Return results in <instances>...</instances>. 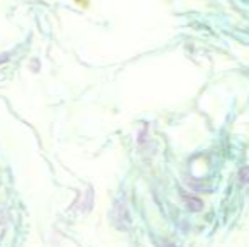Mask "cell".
<instances>
[{
    "instance_id": "cell-1",
    "label": "cell",
    "mask_w": 249,
    "mask_h": 247,
    "mask_svg": "<svg viewBox=\"0 0 249 247\" xmlns=\"http://www.w3.org/2000/svg\"><path fill=\"white\" fill-rule=\"evenodd\" d=\"M183 198L187 200L188 208H190L192 212H200V210H202L203 203H202V200H200V198H197V197H190V195H183Z\"/></svg>"
},
{
    "instance_id": "cell-2",
    "label": "cell",
    "mask_w": 249,
    "mask_h": 247,
    "mask_svg": "<svg viewBox=\"0 0 249 247\" xmlns=\"http://www.w3.org/2000/svg\"><path fill=\"white\" fill-rule=\"evenodd\" d=\"M239 183L241 185H249V168H241L239 169Z\"/></svg>"
}]
</instances>
